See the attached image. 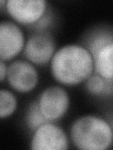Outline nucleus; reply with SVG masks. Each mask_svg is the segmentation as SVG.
Returning a JSON list of instances; mask_svg holds the SVG:
<instances>
[{
  "mask_svg": "<svg viewBox=\"0 0 113 150\" xmlns=\"http://www.w3.org/2000/svg\"><path fill=\"white\" fill-rule=\"evenodd\" d=\"M71 139L82 150H106L112 144V128L108 122L96 115H83L71 127Z\"/></svg>",
  "mask_w": 113,
  "mask_h": 150,
  "instance_id": "nucleus-2",
  "label": "nucleus"
},
{
  "mask_svg": "<svg viewBox=\"0 0 113 150\" xmlns=\"http://www.w3.org/2000/svg\"><path fill=\"white\" fill-rule=\"evenodd\" d=\"M86 48L93 59L94 73L100 75L107 81L113 78V37L111 32L99 31L89 39Z\"/></svg>",
  "mask_w": 113,
  "mask_h": 150,
  "instance_id": "nucleus-3",
  "label": "nucleus"
},
{
  "mask_svg": "<svg viewBox=\"0 0 113 150\" xmlns=\"http://www.w3.org/2000/svg\"><path fill=\"white\" fill-rule=\"evenodd\" d=\"M23 51L28 62L35 65H45L53 57L56 43L48 32L37 31L26 41Z\"/></svg>",
  "mask_w": 113,
  "mask_h": 150,
  "instance_id": "nucleus-7",
  "label": "nucleus"
},
{
  "mask_svg": "<svg viewBox=\"0 0 113 150\" xmlns=\"http://www.w3.org/2000/svg\"><path fill=\"white\" fill-rule=\"evenodd\" d=\"M50 70L56 82L68 86L85 82L94 72L93 59L86 47L67 44L55 52Z\"/></svg>",
  "mask_w": 113,
  "mask_h": 150,
  "instance_id": "nucleus-1",
  "label": "nucleus"
},
{
  "mask_svg": "<svg viewBox=\"0 0 113 150\" xmlns=\"http://www.w3.org/2000/svg\"><path fill=\"white\" fill-rule=\"evenodd\" d=\"M5 6L14 21L27 26L34 25L47 11L44 0H8Z\"/></svg>",
  "mask_w": 113,
  "mask_h": 150,
  "instance_id": "nucleus-5",
  "label": "nucleus"
},
{
  "mask_svg": "<svg viewBox=\"0 0 113 150\" xmlns=\"http://www.w3.org/2000/svg\"><path fill=\"white\" fill-rule=\"evenodd\" d=\"M7 80L12 89L19 93L32 91L39 82V74L30 62L15 60L8 66Z\"/></svg>",
  "mask_w": 113,
  "mask_h": 150,
  "instance_id": "nucleus-8",
  "label": "nucleus"
},
{
  "mask_svg": "<svg viewBox=\"0 0 113 150\" xmlns=\"http://www.w3.org/2000/svg\"><path fill=\"white\" fill-rule=\"evenodd\" d=\"M25 44V35L17 23L0 22V60H11L24 50Z\"/></svg>",
  "mask_w": 113,
  "mask_h": 150,
  "instance_id": "nucleus-9",
  "label": "nucleus"
},
{
  "mask_svg": "<svg viewBox=\"0 0 113 150\" xmlns=\"http://www.w3.org/2000/svg\"><path fill=\"white\" fill-rule=\"evenodd\" d=\"M46 122L49 121L41 114L38 101L31 102L26 114V123L27 128L31 131H34L37 128H39L40 126L46 123Z\"/></svg>",
  "mask_w": 113,
  "mask_h": 150,
  "instance_id": "nucleus-12",
  "label": "nucleus"
},
{
  "mask_svg": "<svg viewBox=\"0 0 113 150\" xmlns=\"http://www.w3.org/2000/svg\"><path fill=\"white\" fill-rule=\"evenodd\" d=\"M8 66L5 63V61L0 60V82L4 81L7 78Z\"/></svg>",
  "mask_w": 113,
  "mask_h": 150,
  "instance_id": "nucleus-13",
  "label": "nucleus"
},
{
  "mask_svg": "<svg viewBox=\"0 0 113 150\" xmlns=\"http://www.w3.org/2000/svg\"><path fill=\"white\" fill-rule=\"evenodd\" d=\"M37 101L41 114L50 122L61 118L67 112L70 106L69 94L59 86L45 88Z\"/></svg>",
  "mask_w": 113,
  "mask_h": 150,
  "instance_id": "nucleus-4",
  "label": "nucleus"
},
{
  "mask_svg": "<svg viewBox=\"0 0 113 150\" xmlns=\"http://www.w3.org/2000/svg\"><path fill=\"white\" fill-rule=\"evenodd\" d=\"M30 148L33 150H65L68 148L67 135L53 122H46L33 131Z\"/></svg>",
  "mask_w": 113,
  "mask_h": 150,
  "instance_id": "nucleus-6",
  "label": "nucleus"
},
{
  "mask_svg": "<svg viewBox=\"0 0 113 150\" xmlns=\"http://www.w3.org/2000/svg\"><path fill=\"white\" fill-rule=\"evenodd\" d=\"M17 109V98L7 89H0V118H6Z\"/></svg>",
  "mask_w": 113,
  "mask_h": 150,
  "instance_id": "nucleus-11",
  "label": "nucleus"
},
{
  "mask_svg": "<svg viewBox=\"0 0 113 150\" xmlns=\"http://www.w3.org/2000/svg\"><path fill=\"white\" fill-rule=\"evenodd\" d=\"M85 82L86 90L92 96H110L112 94V81H107L96 73L93 72Z\"/></svg>",
  "mask_w": 113,
  "mask_h": 150,
  "instance_id": "nucleus-10",
  "label": "nucleus"
},
{
  "mask_svg": "<svg viewBox=\"0 0 113 150\" xmlns=\"http://www.w3.org/2000/svg\"><path fill=\"white\" fill-rule=\"evenodd\" d=\"M7 1H4V0H0V6H2V5H5L6 4Z\"/></svg>",
  "mask_w": 113,
  "mask_h": 150,
  "instance_id": "nucleus-14",
  "label": "nucleus"
}]
</instances>
